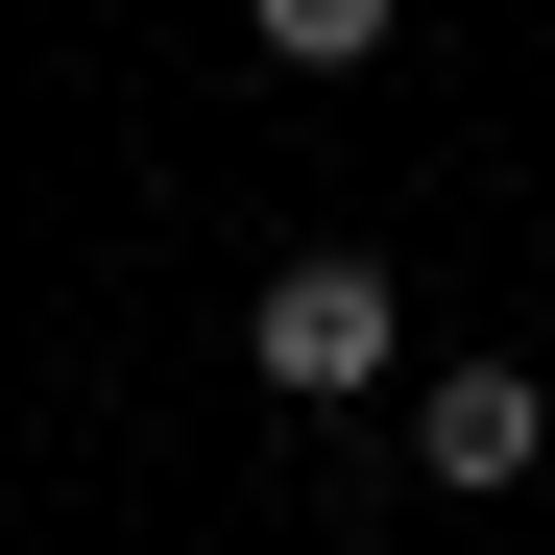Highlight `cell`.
<instances>
[{
	"label": "cell",
	"mask_w": 555,
	"mask_h": 555,
	"mask_svg": "<svg viewBox=\"0 0 555 555\" xmlns=\"http://www.w3.org/2000/svg\"><path fill=\"white\" fill-rule=\"evenodd\" d=\"M242 362H266V387H291V411H362V387H387V362H411V291H387V266H362V242H291V266H266V291H242Z\"/></svg>",
	"instance_id": "1"
},
{
	"label": "cell",
	"mask_w": 555,
	"mask_h": 555,
	"mask_svg": "<svg viewBox=\"0 0 555 555\" xmlns=\"http://www.w3.org/2000/svg\"><path fill=\"white\" fill-rule=\"evenodd\" d=\"M531 459H555V387H531L507 338H483V362H435V387H411V483H459V507H507Z\"/></svg>",
	"instance_id": "2"
},
{
	"label": "cell",
	"mask_w": 555,
	"mask_h": 555,
	"mask_svg": "<svg viewBox=\"0 0 555 555\" xmlns=\"http://www.w3.org/2000/svg\"><path fill=\"white\" fill-rule=\"evenodd\" d=\"M387 49V0H266V73H362Z\"/></svg>",
	"instance_id": "3"
}]
</instances>
